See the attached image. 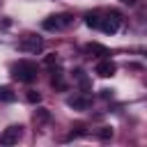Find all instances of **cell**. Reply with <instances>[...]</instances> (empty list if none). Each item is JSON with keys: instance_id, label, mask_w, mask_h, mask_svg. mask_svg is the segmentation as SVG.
<instances>
[{"instance_id": "1", "label": "cell", "mask_w": 147, "mask_h": 147, "mask_svg": "<svg viewBox=\"0 0 147 147\" xmlns=\"http://www.w3.org/2000/svg\"><path fill=\"white\" fill-rule=\"evenodd\" d=\"M11 76L16 78V80H21V83H34L37 80V64L34 62H28V60H21V62H16L14 67H11Z\"/></svg>"}, {"instance_id": "2", "label": "cell", "mask_w": 147, "mask_h": 147, "mask_svg": "<svg viewBox=\"0 0 147 147\" xmlns=\"http://www.w3.org/2000/svg\"><path fill=\"white\" fill-rule=\"evenodd\" d=\"M71 14H55V16H48L41 25H44V30H64V28H69L71 25Z\"/></svg>"}, {"instance_id": "3", "label": "cell", "mask_w": 147, "mask_h": 147, "mask_svg": "<svg viewBox=\"0 0 147 147\" xmlns=\"http://www.w3.org/2000/svg\"><path fill=\"white\" fill-rule=\"evenodd\" d=\"M115 71H117V67H115V62L110 57H101L96 62V67H94V74L101 76V78H110V76H115Z\"/></svg>"}, {"instance_id": "4", "label": "cell", "mask_w": 147, "mask_h": 147, "mask_svg": "<svg viewBox=\"0 0 147 147\" xmlns=\"http://www.w3.org/2000/svg\"><path fill=\"white\" fill-rule=\"evenodd\" d=\"M119 23H122V16H119L117 11H110L106 18H101V28H99V30H103V32H108V34H115L117 28H119Z\"/></svg>"}, {"instance_id": "5", "label": "cell", "mask_w": 147, "mask_h": 147, "mask_svg": "<svg viewBox=\"0 0 147 147\" xmlns=\"http://www.w3.org/2000/svg\"><path fill=\"white\" fill-rule=\"evenodd\" d=\"M18 46H21V51H25V53H37V51L44 48V41H41L39 37H34V34H25Z\"/></svg>"}, {"instance_id": "6", "label": "cell", "mask_w": 147, "mask_h": 147, "mask_svg": "<svg viewBox=\"0 0 147 147\" xmlns=\"http://www.w3.org/2000/svg\"><path fill=\"white\" fill-rule=\"evenodd\" d=\"M18 138H21V126H7L2 133H0V145H14V142H18Z\"/></svg>"}, {"instance_id": "7", "label": "cell", "mask_w": 147, "mask_h": 147, "mask_svg": "<svg viewBox=\"0 0 147 147\" xmlns=\"http://www.w3.org/2000/svg\"><path fill=\"white\" fill-rule=\"evenodd\" d=\"M67 103H69V108H74V110H87V108L92 106V99L80 94V96H71Z\"/></svg>"}, {"instance_id": "8", "label": "cell", "mask_w": 147, "mask_h": 147, "mask_svg": "<svg viewBox=\"0 0 147 147\" xmlns=\"http://www.w3.org/2000/svg\"><path fill=\"white\" fill-rule=\"evenodd\" d=\"M85 53H87V55H94V57H108V55H110V51H108L106 46L96 44V41L87 44V46H85Z\"/></svg>"}, {"instance_id": "9", "label": "cell", "mask_w": 147, "mask_h": 147, "mask_svg": "<svg viewBox=\"0 0 147 147\" xmlns=\"http://www.w3.org/2000/svg\"><path fill=\"white\" fill-rule=\"evenodd\" d=\"M85 25L99 30V28H101V14H99V11H90V14H85Z\"/></svg>"}, {"instance_id": "10", "label": "cell", "mask_w": 147, "mask_h": 147, "mask_svg": "<svg viewBox=\"0 0 147 147\" xmlns=\"http://www.w3.org/2000/svg\"><path fill=\"white\" fill-rule=\"evenodd\" d=\"M0 101H5V103H11V101H16V94H14V90L11 87H0Z\"/></svg>"}, {"instance_id": "11", "label": "cell", "mask_w": 147, "mask_h": 147, "mask_svg": "<svg viewBox=\"0 0 147 147\" xmlns=\"http://www.w3.org/2000/svg\"><path fill=\"white\" fill-rule=\"evenodd\" d=\"M48 119H51V113H48L46 108H39V110L34 113V122H37V124H44V122H48Z\"/></svg>"}, {"instance_id": "12", "label": "cell", "mask_w": 147, "mask_h": 147, "mask_svg": "<svg viewBox=\"0 0 147 147\" xmlns=\"http://www.w3.org/2000/svg\"><path fill=\"white\" fill-rule=\"evenodd\" d=\"M51 85L57 87V90H64V87H67L64 80H62V74H57V71H53V76H51Z\"/></svg>"}, {"instance_id": "13", "label": "cell", "mask_w": 147, "mask_h": 147, "mask_svg": "<svg viewBox=\"0 0 147 147\" xmlns=\"http://www.w3.org/2000/svg\"><path fill=\"white\" fill-rule=\"evenodd\" d=\"M74 74H76V80H78V85H80L83 90H87V87H90V80H87V76H85L80 69H76Z\"/></svg>"}, {"instance_id": "14", "label": "cell", "mask_w": 147, "mask_h": 147, "mask_svg": "<svg viewBox=\"0 0 147 147\" xmlns=\"http://www.w3.org/2000/svg\"><path fill=\"white\" fill-rule=\"evenodd\" d=\"M25 101H28V103H39V101H41V94H39L37 90H28Z\"/></svg>"}, {"instance_id": "15", "label": "cell", "mask_w": 147, "mask_h": 147, "mask_svg": "<svg viewBox=\"0 0 147 147\" xmlns=\"http://www.w3.org/2000/svg\"><path fill=\"white\" fill-rule=\"evenodd\" d=\"M96 138H101V140H108V138H113V129H110V126H101V129L96 131Z\"/></svg>"}, {"instance_id": "16", "label": "cell", "mask_w": 147, "mask_h": 147, "mask_svg": "<svg viewBox=\"0 0 147 147\" xmlns=\"http://www.w3.org/2000/svg\"><path fill=\"white\" fill-rule=\"evenodd\" d=\"M55 62H57V57H55V55H48V57L44 60V64H46V67H53Z\"/></svg>"}, {"instance_id": "17", "label": "cell", "mask_w": 147, "mask_h": 147, "mask_svg": "<svg viewBox=\"0 0 147 147\" xmlns=\"http://www.w3.org/2000/svg\"><path fill=\"white\" fill-rule=\"evenodd\" d=\"M101 96H103V99H108V96H113V90H101Z\"/></svg>"}, {"instance_id": "18", "label": "cell", "mask_w": 147, "mask_h": 147, "mask_svg": "<svg viewBox=\"0 0 147 147\" xmlns=\"http://www.w3.org/2000/svg\"><path fill=\"white\" fill-rule=\"evenodd\" d=\"M122 2H126V5H136L138 0H122Z\"/></svg>"}]
</instances>
